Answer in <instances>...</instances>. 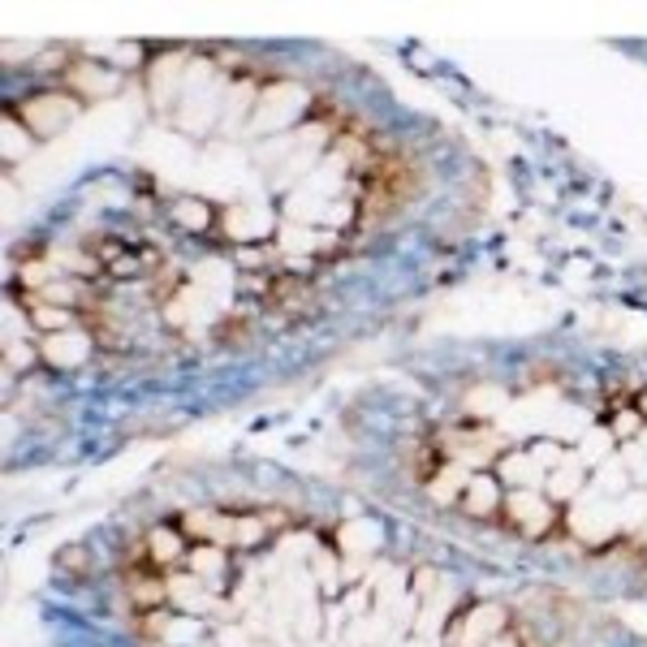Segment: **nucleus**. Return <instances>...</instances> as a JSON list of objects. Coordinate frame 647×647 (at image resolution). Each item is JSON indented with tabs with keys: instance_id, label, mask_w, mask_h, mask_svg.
Wrapping results in <instances>:
<instances>
[{
	"instance_id": "6ab92c4d",
	"label": "nucleus",
	"mask_w": 647,
	"mask_h": 647,
	"mask_svg": "<svg viewBox=\"0 0 647 647\" xmlns=\"http://www.w3.org/2000/svg\"><path fill=\"white\" fill-rule=\"evenodd\" d=\"M30 152H35V135L17 122V113H9V117H4V148H0V161L17 164V161H26Z\"/></svg>"
},
{
	"instance_id": "39448f33",
	"label": "nucleus",
	"mask_w": 647,
	"mask_h": 647,
	"mask_svg": "<svg viewBox=\"0 0 647 647\" xmlns=\"http://www.w3.org/2000/svg\"><path fill=\"white\" fill-rule=\"evenodd\" d=\"M91 354H96V337L83 332V328L39 337V358H43L48 367H56V371H74V367H83Z\"/></svg>"
},
{
	"instance_id": "0eeeda50",
	"label": "nucleus",
	"mask_w": 647,
	"mask_h": 647,
	"mask_svg": "<svg viewBox=\"0 0 647 647\" xmlns=\"http://www.w3.org/2000/svg\"><path fill=\"white\" fill-rule=\"evenodd\" d=\"M570 527H574V535L583 544H609L618 535V527H622L618 522V505H609V500H574Z\"/></svg>"
},
{
	"instance_id": "20e7f679",
	"label": "nucleus",
	"mask_w": 647,
	"mask_h": 647,
	"mask_svg": "<svg viewBox=\"0 0 647 647\" xmlns=\"http://www.w3.org/2000/svg\"><path fill=\"white\" fill-rule=\"evenodd\" d=\"M557 505L544 496V487H518V492H505V518L522 531V535H544L548 522H553Z\"/></svg>"
},
{
	"instance_id": "4468645a",
	"label": "nucleus",
	"mask_w": 647,
	"mask_h": 647,
	"mask_svg": "<svg viewBox=\"0 0 647 647\" xmlns=\"http://www.w3.org/2000/svg\"><path fill=\"white\" fill-rule=\"evenodd\" d=\"M168 216H173V225H177L181 233H207V229L220 220V212H216L207 199H199V194H181V199H173Z\"/></svg>"
},
{
	"instance_id": "4be33fe9",
	"label": "nucleus",
	"mask_w": 647,
	"mask_h": 647,
	"mask_svg": "<svg viewBox=\"0 0 647 647\" xmlns=\"http://www.w3.org/2000/svg\"><path fill=\"white\" fill-rule=\"evenodd\" d=\"M635 410H639V415L647 419V393H639V397H635Z\"/></svg>"
},
{
	"instance_id": "aec40b11",
	"label": "nucleus",
	"mask_w": 647,
	"mask_h": 647,
	"mask_svg": "<svg viewBox=\"0 0 647 647\" xmlns=\"http://www.w3.org/2000/svg\"><path fill=\"white\" fill-rule=\"evenodd\" d=\"M56 566L69 570L74 579H87V574H91V553H87V544H65V548L56 553Z\"/></svg>"
},
{
	"instance_id": "2eb2a0df",
	"label": "nucleus",
	"mask_w": 647,
	"mask_h": 647,
	"mask_svg": "<svg viewBox=\"0 0 647 647\" xmlns=\"http://www.w3.org/2000/svg\"><path fill=\"white\" fill-rule=\"evenodd\" d=\"M380 540L384 535L371 518H350L337 527V553H345V557H371L380 548Z\"/></svg>"
},
{
	"instance_id": "5701e85b",
	"label": "nucleus",
	"mask_w": 647,
	"mask_h": 647,
	"mask_svg": "<svg viewBox=\"0 0 647 647\" xmlns=\"http://www.w3.org/2000/svg\"><path fill=\"white\" fill-rule=\"evenodd\" d=\"M639 445H644V449H647V432H644V441H639Z\"/></svg>"
},
{
	"instance_id": "7ed1b4c3",
	"label": "nucleus",
	"mask_w": 647,
	"mask_h": 647,
	"mask_svg": "<svg viewBox=\"0 0 647 647\" xmlns=\"http://www.w3.org/2000/svg\"><path fill=\"white\" fill-rule=\"evenodd\" d=\"M220 225H225V238L242 246H255V242H268L272 229H277V216L268 203H255V199H233L220 207Z\"/></svg>"
},
{
	"instance_id": "ddd939ff",
	"label": "nucleus",
	"mask_w": 647,
	"mask_h": 647,
	"mask_svg": "<svg viewBox=\"0 0 647 647\" xmlns=\"http://www.w3.org/2000/svg\"><path fill=\"white\" fill-rule=\"evenodd\" d=\"M496 480L505 484V492H518V487H544V467H540L527 449H513V454H500Z\"/></svg>"
},
{
	"instance_id": "dca6fc26",
	"label": "nucleus",
	"mask_w": 647,
	"mask_h": 647,
	"mask_svg": "<svg viewBox=\"0 0 647 647\" xmlns=\"http://www.w3.org/2000/svg\"><path fill=\"white\" fill-rule=\"evenodd\" d=\"M186 561H190V570H194L212 592H220V579H225V570H229V548H220V544H194Z\"/></svg>"
},
{
	"instance_id": "f3484780",
	"label": "nucleus",
	"mask_w": 647,
	"mask_h": 647,
	"mask_svg": "<svg viewBox=\"0 0 647 647\" xmlns=\"http://www.w3.org/2000/svg\"><path fill=\"white\" fill-rule=\"evenodd\" d=\"M467 480H471V467L449 462V467H441V471L428 475V492H432V500H441V505H458Z\"/></svg>"
},
{
	"instance_id": "f257e3e1",
	"label": "nucleus",
	"mask_w": 647,
	"mask_h": 647,
	"mask_svg": "<svg viewBox=\"0 0 647 647\" xmlns=\"http://www.w3.org/2000/svg\"><path fill=\"white\" fill-rule=\"evenodd\" d=\"M307 113V87L299 83H272L259 91V104H255V117H251V135H268V139H281V135H294L299 122Z\"/></svg>"
},
{
	"instance_id": "f03ea898",
	"label": "nucleus",
	"mask_w": 647,
	"mask_h": 647,
	"mask_svg": "<svg viewBox=\"0 0 647 647\" xmlns=\"http://www.w3.org/2000/svg\"><path fill=\"white\" fill-rule=\"evenodd\" d=\"M87 100H78L69 87L65 91H35L17 104V122L35 135V139H56L65 126H74L83 117Z\"/></svg>"
},
{
	"instance_id": "b1692460",
	"label": "nucleus",
	"mask_w": 647,
	"mask_h": 647,
	"mask_svg": "<svg viewBox=\"0 0 647 647\" xmlns=\"http://www.w3.org/2000/svg\"><path fill=\"white\" fill-rule=\"evenodd\" d=\"M152 647H164V644H152Z\"/></svg>"
},
{
	"instance_id": "f8f14e48",
	"label": "nucleus",
	"mask_w": 647,
	"mask_h": 647,
	"mask_svg": "<svg viewBox=\"0 0 647 647\" xmlns=\"http://www.w3.org/2000/svg\"><path fill=\"white\" fill-rule=\"evenodd\" d=\"M143 544H148L143 553H148V561H152L156 570H173L177 561L190 557V540H186L181 527H152Z\"/></svg>"
},
{
	"instance_id": "423d86ee",
	"label": "nucleus",
	"mask_w": 647,
	"mask_h": 647,
	"mask_svg": "<svg viewBox=\"0 0 647 647\" xmlns=\"http://www.w3.org/2000/svg\"><path fill=\"white\" fill-rule=\"evenodd\" d=\"M186 74H190V61L181 52H164L148 65V91H152V104L156 109H173L181 104V91H186Z\"/></svg>"
},
{
	"instance_id": "a211bd4d",
	"label": "nucleus",
	"mask_w": 647,
	"mask_h": 647,
	"mask_svg": "<svg viewBox=\"0 0 647 647\" xmlns=\"http://www.w3.org/2000/svg\"><path fill=\"white\" fill-rule=\"evenodd\" d=\"M126 587H130V600H135L143 613L168 605V579H156V574H148V570H135V574L126 579Z\"/></svg>"
},
{
	"instance_id": "9d476101",
	"label": "nucleus",
	"mask_w": 647,
	"mask_h": 647,
	"mask_svg": "<svg viewBox=\"0 0 647 647\" xmlns=\"http://www.w3.org/2000/svg\"><path fill=\"white\" fill-rule=\"evenodd\" d=\"M471 518H496V509H505V484L492 475V471H471V480L462 487V500H458Z\"/></svg>"
},
{
	"instance_id": "9b49d317",
	"label": "nucleus",
	"mask_w": 647,
	"mask_h": 647,
	"mask_svg": "<svg viewBox=\"0 0 647 647\" xmlns=\"http://www.w3.org/2000/svg\"><path fill=\"white\" fill-rule=\"evenodd\" d=\"M587 467L579 462V458H566L557 471H548L544 475V496L553 500V505H574L583 492H587Z\"/></svg>"
},
{
	"instance_id": "1a4fd4ad",
	"label": "nucleus",
	"mask_w": 647,
	"mask_h": 647,
	"mask_svg": "<svg viewBox=\"0 0 647 647\" xmlns=\"http://www.w3.org/2000/svg\"><path fill=\"white\" fill-rule=\"evenodd\" d=\"M69 91L78 100H104L122 87V74L109 69V61H69V74H65Z\"/></svg>"
},
{
	"instance_id": "6e6552de",
	"label": "nucleus",
	"mask_w": 647,
	"mask_h": 647,
	"mask_svg": "<svg viewBox=\"0 0 647 647\" xmlns=\"http://www.w3.org/2000/svg\"><path fill=\"white\" fill-rule=\"evenodd\" d=\"M509 626L500 605H471L467 613H458V647H487L500 639Z\"/></svg>"
},
{
	"instance_id": "412c9836",
	"label": "nucleus",
	"mask_w": 647,
	"mask_h": 647,
	"mask_svg": "<svg viewBox=\"0 0 647 647\" xmlns=\"http://www.w3.org/2000/svg\"><path fill=\"white\" fill-rule=\"evenodd\" d=\"M487 647H522V644H518L513 635H500V639H492V644H487Z\"/></svg>"
}]
</instances>
